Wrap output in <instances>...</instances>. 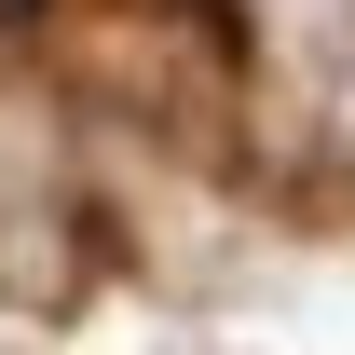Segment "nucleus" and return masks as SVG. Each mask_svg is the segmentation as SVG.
Here are the masks:
<instances>
[{
  "mask_svg": "<svg viewBox=\"0 0 355 355\" xmlns=\"http://www.w3.org/2000/svg\"><path fill=\"white\" fill-rule=\"evenodd\" d=\"M55 69L110 96L123 123H178V137L232 123V28L205 0H83L55 14Z\"/></svg>",
  "mask_w": 355,
  "mask_h": 355,
  "instance_id": "nucleus-1",
  "label": "nucleus"
}]
</instances>
